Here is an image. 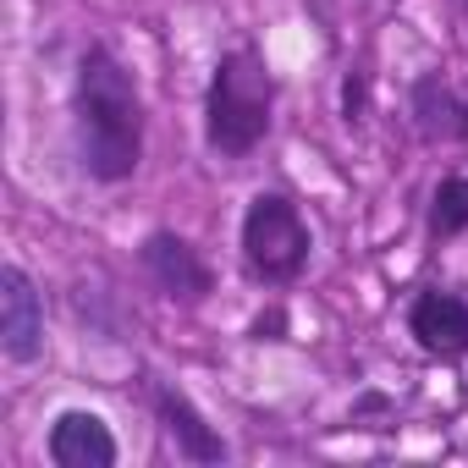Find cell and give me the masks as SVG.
<instances>
[{
  "mask_svg": "<svg viewBox=\"0 0 468 468\" xmlns=\"http://www.w3.org/2000/svg\"><path fill=\"white\" fill-rule=\"evenodd\" d=\"M271 111H276V78L265 67V56L254 45L226 50L209 72V94H204V138L220 160H243L265 144L271 133Z\"/></svg>",
  "mask_w": 468,
  "mask_h": 468,
  "instance_id": "cell-2",
  "label": "cell"
},
{
  "mask_svg": "<svg viewBox=\"0 0 468 468\" xmlns=\"http://www.w3.org/2000/svg\"><path fill=\"white\" fill-rule=\"evenodd\" d=\"M138 260H144L149 282H154L171 303H204V298L215 292V271L204 265V254H198L187 238H176V231H149L144 249H138Z\"/></svg>",
  "mask_w": 468,
  "mask_h": 468,
  "instance_id": "cell-4",
  "label": "cell"
},
{
  "mask_svg": "<svg viewBox=\"0 0 468 468\" xmlns=\"http://www.w3.org/2000/svg\"><path fill=\"white\" fill-rule=\"evenodd\" d=\"M468 231V176H441L430 193V238L452 243Z\"/></svg>",
  "mask_w": 468,
  "mask_h": 468,
  "instance_id": "cell-10",
  "label": "cell"
},
{
  "mask_svg": "<svg viewBox=\"0 0 468 468\" xmlns=\"http://www.w3.org/2000/svg\"><path fill=\"white\" fill-rule=\"evenodd\" d=\"M463 12H468V0H463Z\"/></svg>",
  "mask_w": 468,
  "mask_h": 468,
  "instance_id": "cell-13",
  "label": "cell"
},
{
  "mask_svg": "<svg viewBox=\"0 0 468 468\" xmlns=\"http://www.w3.org/2000/svg\"><path fill=\"white\" fill-rule=\"evenodd\" d=\"M149 408H154L160 430L171 435L176 457H187V463H226V441H220V430L193 408L187 391H176L171 380L149 375Z\"/></svg>",
  "mask_w": 468,
  "mask_h": 468,
  "instance_id": "cell-6",
  "label": "cell"
},
{
  "mask_svg": "<svg viewBox=\"0 0 468 468\" xmlns=\"http://www.w3.org/2000/svg\"><path fill=\"white\" fill-rule=\"evenodd\" d=\"M45 452H50L56 468H111L116 463V435L100 413L67 408V413H56V424L45 435Z\"/></svg>",
  "mask_w": 468,
  "mask_h": 468,
  "instance_id": "cell-8",
  "label": "cell"
},
{
  "mask_svg": "<svg viewBox=\"0 0 468 468\" xmlns=\"http://www.w3.org/2000/svg\"><path fill=\"white\" fill-rule=\"evenodd\" d=\"M413 127L424 144H463L468 138V100L441 72H424L413 83Z\"/></svg>",
  "mask_w": 468,
  "mask_h": 468,
  "instance_id": "cell-9",
  "label": "cell"
},
{
  "mask_svg": "<svg viewBox=\"0 0 468 468\" xmlns=\"http://www.w3.org/2000/svg\"><path fill=\"white\" fill-rule=\"evenodd\" d=\"M287 336V309H271L254 320V342H282Z\"/></svg>",
  "mask_w": 468,
  "mask_h": 468,
  "instance_id": "cell-12",
  "label": "cell"
},
{
  "mask_svg": "<svg viewBox=\"0 0 468 468\" xmlns=\"http://www.w3.org/2000/svg\"><path fill=\"white\" fill-rule=\"evenodd\" d=\"M0 353L12 364H34L45 353V298L23 265L0 271Z\"/></svg>",
  "mask_w": 468,
  "mask_h": 468,
  "instance_id": "cell-5",
  "label": "cell"
},
{
  "mask_svg": "<svg viewBox=\"0 0 468 468\" xmlns=\"http://www.w3.org/2000/svg\"><path fill=\"white\" fill-rule=\"evenodd\" d=\"M78 165L94 182H127L144 160V94L111 45H89L72 89Z\"/></svg>",
  "mask_w": 468,
  "mask_h": 468,
  "instance_id": "cell-1",
  "label": "cell"
},
{
  "mask_svg": "<svg viewBox=\"0 0 468 468\" xmlns=\"http://www.w3.org/2000/svg\"><path fill=\"white\" fill-rule=\"evenodd\" d=\"M314 238H309V220L287 193H254L243 209V260L260 282L287 287L309 271Z\"/></svg>",
  "mask_w": 468,
  "mask_h": 468,
  "instance_id": "cell-3",
  "label": "cell"
},
{
  "mask_svg": "<svg viewBox=\"0 0 468 468\" xmlns=\"http://www.w3.org/2000/svg\"><path fill=\"white\" fill-rule=\"evenodd\" d=\"M408 336L430 353V358H463L468 353V298L457 292H419L408 303Z\"/></svg>",
  "mask_w": 468,
  "mask_h": 468,
  "instance_id": "cell-7",
  "label": "cell"
},
{
  "mask_svg": "<svg viewBox=\"0 0 468 468\" xmlns=\"http://www.w3.org/2000/svg\"><path fill=\"white\" fill-rule=\"evenodd\" d=\"M364 94H369V83H364V72H353V78L342 83V116H347V127L364 122Z\"/></svg>",
  "mask_w": 468,
  "mask_h": 468,
  "instance_id": "cell-11",
  "label": "cell"
}]
</instances>
